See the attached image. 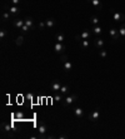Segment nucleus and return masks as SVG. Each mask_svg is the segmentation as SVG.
Segmentation results:
<instances>
[{"label":"nucleus","mask_w":125,"mask_h":139,"mask_svg":"<svg viewBox=\"0 0 125 139\" xmlns=\"http://www.w3.org/2000/svg\"><path fill=\"white\" fill-rule=\"evenodd\" d=\"M76 100H78V95L76 94H70V95H68L64 99L62 104H64V106H69V105H71L73 103H75Z\"/></svg>","instance_id":"1"},{"label":"nucleus","mask_w":125,"mask_h":139,"mask_svg":"<svg viewBox=\"0 0 125 139\" xmlns=\"http://www.w3.org/2000/svg\"><path fill=\"white\" fill-rule=\"evenodd\" d=\"M109 34H110V38H111L114 41H116V40H120V39H121L119 30H116V29H114V28H111V29H110Z\"/></svg>","instance_id":"2"},{"label":"nucleus","mask_w":125,"mask_h":139,"mask_svg":"<svg viewBox=\"0 0 125 139\" xmlns=\"http://www.w3.org/2000/svg\"><path fill=\"white\" fill-rule=\"evenodd\" d=\"M111 14H113V18L115 21H121V20H125V15L123 13H118L115 11L114 9H111Z\"/></svg>","instance_id":"3"},{"label":"nucleus","mask_w":125,"mask_h":139,"mask_svg":"<svg viewBox=\"0 0 125 139\" xmlns=\"http://www.w3.org/2000/svg\"><path fill=\"white\" fill-rule=\"evenodd\" d=\"M99 117H100V110L99 109H95L94 112H91L89 114V120L90 122H96L99 119Z\"/></svg>","instance_id":"4"},{"label":"nucleus","mask_w":125,"mask_h":139,"mask_svg":"<svg viewBox=\"0 0 125 139\" xmlns=\"http://www.w3.org/2000/svg\"><path fill=\"white\" fill-rule=\"evenodd\" d=\"M8 11H10V13H11V15H13V16H15V15H19L20 9L18 8V5H10V6H8Z\"/></svg>","instance_id":"5"},{"label":"nucleus","mask_w":125,"mask_h":139,"mask_svg":"<svg viewBox=\"0 0 125 139\" xmlns=\"http://www.w3.org/2000/svg\"><path fill=\"white\" fill-rule=\"evenodd\" d=\"M88 1L93 5L95 10H101L103 9V3L100 0H88Z\"/></svg>","instance_id":"6"},{"label":"nucleus","mask_w":125,"mask_h":139,"mask_svg":"<svg viewBox=\"0 0 125 139\" xmlns=\"http://www.w3.org/2000/svg\"><path fill=\"white\" fill-rule=\"evenodd\" d=\"M65 49H66L65 44H62V43H59V41H56V44L54 45V50H55L56 53H62Z\"/></svg>","instance_id":"7"},{"label":"nucleus","mask_w":125,"mask_h":139,"mask_svg":"<svg viewBox=\"0 0 125 139\" xmlns=\"http://www.w3.org/2000/svg\"><path fill=\"white\" fill-rule=\"evenodd\" d=\"M25 24V20L24 19H14L13 20V25L18 29H21V26Z\"/></svg>","instance_id":"8"},{"label":"nucleus","mask_w":125,"mask_h":139,"mask_svg":"<svg viewBox=\"0 0 125 139\" xmlns=\"http://www.w3.org/2000/svg\"><path fill=\"white\" fill-rule=\"evenodd\" d=\"M60 88H61V84L59 80H54L51 83V90L53 92H60Z\"/></svg>","instance_id":"9"},{"label":"nucleus","mask_w":125,"mask_h":139,"mask_svg":"<svg viewBox=\"0 0 125 139\" xmlns=\"http://www.w3.org/2000/svg\"><path fill=\"white\" fill-rule=\"evenodd\" d=\"M38 130H39V133H40V135H44V134L46 133V130H48V128H46V125H45V123H43V122H40V123H39V125H38Z\"/></svg>","instance_id":"10"},{"label":"nucleus","mask_w":125,"mask_h":139,"mask_svg":"<svg viewBox=\"0 0 125 139\" xmlns=\"http://www.w3.org/2000/svg\"><path fill=\"white\" fill-rule=\"evenodd\" d=\"M94 45L98 48V49H104V40L101 38H96L94 40Z\"/></svg>","instance_id":"11"},{"label":"nucleus","mask_w":125,"mask_h":139,"mask_svg":"<svg viewBox=\"0 0 125 139\" xmlns=\"http://www.w3.org/2000/svg\"><path fill=\"white\" fill-rule=\"evenodd\" d=\"M24 20H25V25H28V26H29V29H34L35 24H34V19H33L31 16H26Z\"/></svg>","instance_id":"12"},{"label":"nucleus","mask_w":125,"mask_h":139,"mask_svg":"<svg viewBox=\"0 0 125 139\" xmlns=\"http://www.w3.org/2000/svg\"><path fill=\"white\" fill-rule=\"evenodd\" d=\"M45 24H46V26H48V28H54L56 23H55V19L49 18V19H46V20H45Z\"/></svg>","instance_id":"13"},{"label":"nucleus","mask_w":125,"mask_h":139,"mask_svg":"<svg viewBox=\"0 0 125 139\" xmlns=\"http://www.w3.org/2000/svg\"><path fill=\"white\" fill-rule=\"evenodd\" d=\"M74 115L78 117V118H83V115H84V110H83L81 108H75V109H74Z\"/></svg>","instance_id":"14"},{"label":"nucleus","mask_w":125,"mask_h":139,"mask_svg":"<svg viewBox=\"0 0 125 139\" xmlns=\"http://www.w3.org/2000/svg\"><path fill=\"white\" fill-rule=\"evenodd\" d=\"M55 39H56V41H59V43H64V41H65V35L62 34V33H56V34H55Z\"/></svg>","instance_id":"15"},{"label":"nucleus","mask_w":125,"mask_h":139,"mask_svg":"<svg viewBox=\"0 0 125 139\" xmlns=\"http://www.w3.org/2000/svg\"><path fill=\"white\" fill-rule=\"evenodd\" d=\"M1 129H3V132H10L11 130V124H9V123H1Z\"/></svg>","instance_id":"16"},{"label":"nucleus","mask_w":125,"mask_h":139,"mask_svg":"<svg viewBox=\"0 0 125 139\" xmlns=\"http://www.w3.org/2000/svg\"><path fill=\"white\" fill-rule=\"evenodd\" d=\"M10 18H11V13H10V11H6V10H5V11H3L1 19H3L4 21H5V20H9Z\"/></svg>","instance_id":"17"},{"label":"nucleus","mask_w":125,"mask_h":139,"mask_svg":"<svg viewBox=\"0 0 125 139\" xmlns=\"http://www.w3.org/2000/svg\"><path fill=\"white\" fill-rule=\"evenodd\" d=\"M71 69H73V64H71V62H66V63H64V70H65V71H70Z\"/></svg>","instance_id":"18"},{"label":"nucleus","mask_w":125,"mask_h":139,"mask_svg":"<svg viewBox=\"0 0 125 139\" xmlns=\"http://www.w3.org/2000/svg\"><path fill=\"white\" fill-rule=\"evenodd\" d=\"M23 43H24V36H23V35L18 36L16 40H15V44H16L18 46H20V45H23Z\"/></svg>","instance_id":"19"},{"label":"nucleus","mask_w":125,"mask_h":139,"mask_svg":"<svg viewBox=\"0 0 125 139\" xmlns=\"http://www.w3.org/2000/svg\"><path fill=\"white\" fill-rule=\"evenodd\" d=\"M80 36H81V40H83V39H89V36H90V32H89V30H84V32L80 34Z\"/></svg>","instance_id":"20"},{"label":"nucleus","mask_w":125,"mask_h":139,"mask_svg":"<svg viewBox=\"0 0 125 139\" xmlns=\"http://www.w3.org/2000/svg\"><path fill=\"white\" fill-rule=\"evenodd\" d=\"M81 41V48L83 49H86L88 46H89V40L88 39H83V40H80Z\"/></svg>","instance_id":"21"},{"label":"nucleus","mask_w":125,"mask_h":139,"mask_svg":"<svg viewBox=\"0 0 125 139\" xmlns=\"http://www.w3.org/2000/svg\"><path fill=\"white\" fill-rule=\"evenodd\" d=\"M119 33H120V36H121V39H124L125 38V23L120 26V29H119Z\"/></svg>","instance_id":"22"},{"label":"nucleus","mask_w":125,"mask_h":139,"mask_svg":"<svg viewBox=\"0 0 125 139\" xmlns=\"http://www.w3.org/2000/svg\"><path fill=\"white\" fill-rule=\"evenodd\" d=\"M93 33L94 34H96V35H99L100 33H101V28L99 26V25H95L93 28Z\"/></svg>","instance_id":"23"},{"label":"nucleus","mask_w":125,"mask_h":139,"mask_svg":"<svg viewBox=\"0 0 125 139\" xmlns=\"http://www.w3.org/2000/svg\"><path fill=\"white\" fill-rule=\"evenodd\" d=\"M60 93H61V94L69 93V87H68V85H61V88H60Z\"/></svg>","instance_id":"24"},{"label":"nucleus","mask_w":125,"mask_h":139,"mask_svg":"<svg viewBox=\"0 0 125 139\" xmlns=\"http://www.w3.org/2000/svg\"><path fill=\"white\" fill-rule=\"evenodd\" d=\"M60 60H61V63H66V62H69V57L66 55V54H62L61 57H60Z\"/></svg>","instance_id":"25"},{"label":"nucleus","mask_w":125,"mask_h":139,"mask_svg":"<svg viewBox=\"0 0 125 139\" xmlns=\"http://www.w3.org/2000/svg\"><path fill=\"white\" fill-rule=\"evenodd\" d=\"M91 24H93L94 26L99 24V18L98 16H91Z\"/></svg>","instance_id":"26"},{"label":"nucleus","mask_w":125,"mask_h":139,"mask_svg":"<svg viewBox=\"0 0 125 139\" xmlns=\"http://www.w3.org/2000/svg\"><path fill=\"white\" fill-rule=\"evenodd\" d=\"M108 57V51L106 50H104V49H100V58H106Z\"/></svg>","instance_id":"27"},{"label":"nucleus","mask_w":125,"mask_h":139,"mask_svg":"<svg viewBox=\"0 0 125 139\" xmlns=\"http://www.w3.org/2000/svg\"><path fill=\"white\" fill-rule=\"evenodd\" d=\"M20 30H21V33L24 34V33H28L30 29H29V26H28V25H25V24H24V25L21 26V29H20Z\"/></svg>","instance_id":"28"},{"label":"nucleus","mask_w":125,"mask_h":139,"mask_svg":"<svg viewBox=\"0 0 125 139\" xmlns=\"http://www.w3.org/2000/svg\"><path fill=\"white\" fill-rule=\"evenodd\" d=\"M8 34V30H5V29H1L0 30V39H4L5 36Z\"/></svg>","instance_id":"29"},{"label":"nucleus","mask_w":125,"mask_h":139,"mask_svg":"<svg viewBox=\"0 0 125 139\" xmlns=\"http://www.w3.org/2000/svg\"><path fill=\"white\" fill-rule=\"evenodd\" d=\"M45 26H46L45 21H40V23H39V29H40V30H43V29H44Z\"/></svg>","instance_id":"30"},{"label":"nucleus","mask_w":125,"mask_h":139,"mask_svg":"<svg viewBox=\"0 0 125 139\" xmlns=\"http://www.w3.org/2000/svg\"><path fill=\"white\" fill-rule=\"evenodd\" d=\"M61 99H62V97L60 94H58V95L54 97V100H55V102H61Z\"/></svg>","instance_id":"31"},{"label":"nucleus","mask_w":125,"mask_h":139,"mask_svg":"<svg viewBox=\"0 0 125 139\" xmlns=\"http://www.w3.org/2000/svg\"><path fill=\"white\" fill-rule=\"evenodd\" d=\"M10 3H11V5H19L20 0H10Z\"/></svg>","instance_id":"32"},{"label":"nucleus","mask_w":125,"mask_h":139,"mask_svg":"<svg viewBox=\"0 0 125 139\" xmlns=\"http://www.w3.org/2000/svg\"><path fill=\"white\" fill-rule=\"evenodd\" d=\"M16 117H18V118H21V117H23V114H21V113H19V114H16Z\"/></svg>","instance_id":"33"},{"label":"nucleus","mask_w":125,"mask_h":139,"mask_svg":"<svg viewBox=\"0 0 125 139\" xmlns=\"http://www.w3.org/2000/svg\"><path fill=\"white\" fill-rule=\"evenodd\" d=\"M59 138H60V139H65V138H66V135H60Z\"/></svg>","instance_id":"34"}]
</instances>
